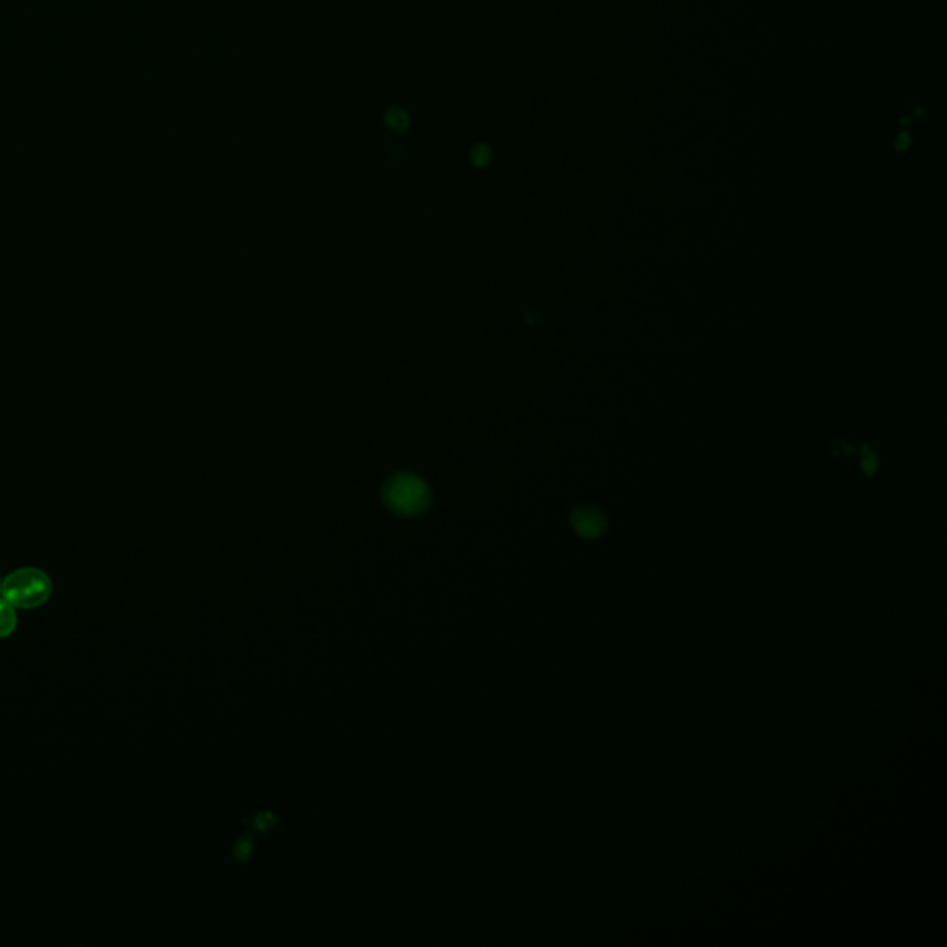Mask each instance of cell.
Instances as JSON below:
<instances>
[{
    "mask_svg": "<svg viewBox=\"0 0 947 947\" xmlns=\"http://www.w3.org/2000/svg\"><path fill=\"white\" fill-rule=\"evenodd\" d=\"M0 594L17 609H37L49 600L52 581L47 572L34 566L17 568L2 579Z\"/></svg>",
    "mask_w": 947,
    "mask_h": 947,
    "instance_id": "cell-1",
    "label": "cell"
},
{
    "mask_svg": "<svg viewBox=\"0 0 947 947\" xmlns=\"http://www.w3.org/2000/svg\"><path fill=\"white\" fill-rule=\"evenodd\" d=\"M385 498L394 511L404 513V515H413L426 507L430 494L422 481L415 480L411 476H402L391 481L389 489L385 492Z\"/></svg>",
    "mask_w": 947,
    "mask_h": 947,
    "instance_id": "cell-2",
    "label": "cell"
},
{
    "mask_svg": "<svg viewBox=\"0 0 947 947\" xmlns=\"http://www.w3.org/2000/svg\"><path fill=\"white\" fill-rule=\"evenodd\" d=\"M572 524L579 535L585 539H596L607 528V520L603 517L602 511H598L596 507L576 509V513L572 515Z\"/></svg>",
    "mask_w": 947,
    "mask_h": 947,
    "instance_id": "cell-3",
    "label": "cell"
},
{
    "mask_svg": "<svg viewBox=\"0 0 947 947\" xmlns=\"http://www.w3.org/2000/svg\"><path fill=\"white\" fill-rule=\"evenodd\" d=\"M17 628V615L12 603L0 598V639H8Z\"/></svg>",
    "mask_w": 947,
    "mask_h": 947,
    "instance_id": "cell-4",
    "label": "cell"
},
{
    "mask_svg": "<svg viewBox=\"0 0 947 947\" xmlns=\"http://www.w3.org/2000/svg\"><path fill=\"white\" fill-rule=\"evenodd\" d=\"M387 123H389V126H393V128L402 130V128H406L407 124H409V119H407V115L404 111L391 110L389 111V115H387Z\"/></svg>",
    "mask_w": 947,
    "mask_h": 947,
    "instance_id": "cell-5",
    "label": "cell"
},
{
    "mask_svg": "<svg viewBox=\"0 0 947 947\" xmlns=\"http://www.w3.org/2000/svg\"><path fill=\"white\" fill-rule=\"evenodd\" d=\"M0 589H2V578H0Z\"/></svg>",
    "mask_w": 947,
    "mask_h": 947,
    "instance_id": "cell-6",
    "label": "cell"
}]
</instances>
